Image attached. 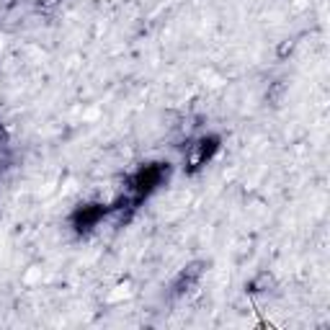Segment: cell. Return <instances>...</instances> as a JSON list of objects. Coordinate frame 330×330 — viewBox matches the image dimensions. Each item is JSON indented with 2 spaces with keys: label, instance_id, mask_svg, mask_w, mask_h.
<instances>
[{
  "label": "cell",
  "instance_id": "obj_1",
  "mask_svg": "<svg viewBox=\"0 0 330 330\" xmlns=\"http://www.w3.org/2000/svg\"><path fill=\"white\" fill-rule=\"evenodd\" d=\"M160 178H162V168H157V165H147V168L139 171L137 178H134V191L142 196V194H147L150 189H155V186L160 184Z\"/></svg>",
  "mask_w": 330,
  "mask_h": 330
},
{
  "label": "cell",
  "instance_id": "obj_2",
  "mask_svg": "<svg viewBox=\"0 0 330 330\" xmlns=\"http://www.w3.org/2000/svg\"><path fill=\"white\" fill-rule=\"evenodd\" d=\"M103 212L98 209V207H85L83 212H78V217H75V222H78V227H90L98 217H101Z\"/></svg>",
  "mask_w": 330,
  "mask_h": 330
},
{
  "label": "cell",
  "instance_id": "obj_3",
  "mask_svg": "<svg viewBox=\"0 0 330 330\" xmlns=\"http://www.w3.org/2000/svg\"><path fill=\"white\" fill-rule=\"evenodd\" d=\"M57 3V0H44V6H54Z\"/></svg>",
  "mask_w": 330,
  "mask_h": 330
}]
</instances>
